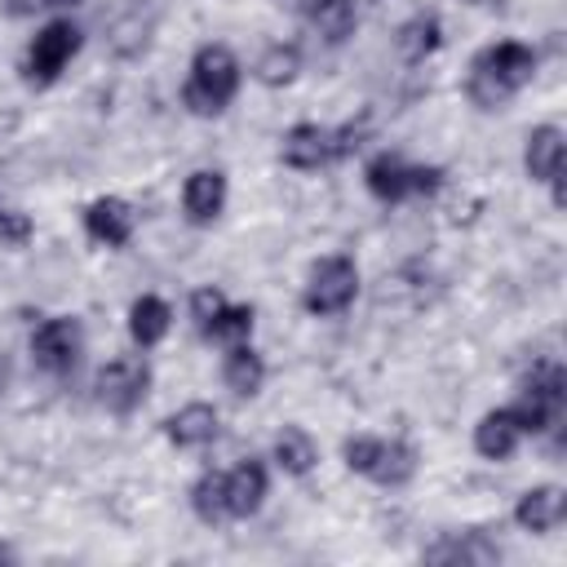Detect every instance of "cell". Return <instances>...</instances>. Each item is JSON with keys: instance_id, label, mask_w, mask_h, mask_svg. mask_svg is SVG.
<instances>
[{"instance_id": "6da1fadb", "label": "cell", "mask_w": 567, "mask_h": 567, "mask_svg": "<svg viewBox=\"0 0 567 567\" xmlns=\"http://www.w3.org/2000/svg\"><path fill=\"white\" fill-rule=\"evenodd\" d=\"M532 71H536V53L527 44H518V40L487 44L470 66V97L483 111H496L532 80Z\"/></svg>"}, {"instance_id": "7a4b0ae2", "label": "cell", "mask_w": 567, "mask_h": 567, "mask_svg": "<svg viewBox=\"0 0 567 567\" xmlns=\"http://www.w3.org/2000/svg\"><path fill=\"white\" fill-rule=\"evenodd\" d=\"M239 93V62L226 44H204L190 58V75L182 84V102L190 115H221Z\"/></svg>"}, {"instance_id": "3957f363", "label": "cell", "mask_w": 567, "mask_h": 567, "mask_svg": "<svg viewBox=\"0 0 567 567\" xmlns=\"http://www.w3.org/2000/svg\"><path fill=\"white\" fill-rule=\"evenodd\" d=\"M363 137V124H341V128H319V124H292L284 133V164L288 168H323L332 159H346Z\"/></svg>"}, {"instance_id": "277c9868", "label": "cell", "mask_w": 567, "mask_h": 567, "mask_svg": "<svg viewBox=\"0 0 567 567\" xmlns=\"http://www.w3.org/2000/svg\"><path fill=\"white\" fill-rule=\"evenodd\" d=\"M354 297H359V266H354V257L332 252V257H319L310 266V279H306V292H301V306L310 315H319V319L341 315Z\"/></svg>"}, {"instance_id": "5b68a950", "label": "cell", "mask_w": 567, "mask_h": 567, "mask_svg": "<svg viewBox=\"0 0 567 567\" xmlns=\"http://www.w3.org/2000/svg\"><path fill=\"white\" fill-rule=\"evenodd\" d=\"M363 182L368 190L381 199V204H399L408 195H434L443 186V168L434 164H403L399 155H377L368 168H363Z\"/></svg>"}, {"instance_id": "8992f818", "label": "cell", "mask_w": 567, "mask_h": 567, "mask_svg": "<svg viewBox=\"0 0 567 567\" xmlns=\"http://www.w3.org/2000/svg\"><path fill=\"white\" fill-rule=\"evenodd\" d=\"M75 49H80V27L66 22V18H58V22H49V27L35 31V40L27 49V62H22V75L31 84H53L62 75V66L75 58Z\"/></svg>"}, {"instance_id": "52a82bcc", "label": "cell", "mask_w": 567, "mask_h": 567, "mask_svg": "<svg viewBox=\"0 0 567 567\" xmlns=\"http://www.w3.org/2000/svg\"><path fill=\"white\" fill-rule=\"evenodd\" d=\"M146 390H151V368L142 363V359H111L102 372H97V399H102V408L106 412H115V416H128L142 399H146Z\"/></svg>"}, {"instance_id": "ba28073f", "label": "cell", "mask_w": 567, "mask_h": 567, "mask_svg": "<svg viewBox=\"0 0 567 567\" xmlns=\"http://www.w3.org/2000/svg\"><path fill=\"white\" fill-rule=\"evenodd\" d=\"M80 350H84V332H80V319H71V315L44 319L31 332V359L44 372H66L80 359Z\"/></svg>"}, {"instance_id": "9c48e42d", "label": "cell", "mask_w": 567, "mask_h": 567, "mask_svg": "<svg viewBox=\"0 0 567 567\" xmlns=\"http://www.w3.org/2000/svg\"><path fill=\"white\" fill-rule=\"evenodd\" d=\"M133 226H137V213L115 199V195H102L84 208V230L93 244H106V248H124L133 239Z\"/></svg>"}, {"instance_id": "30bf717a", "label": "cell", "mask_w": 567, "mask_h": 567, "mask_svg": "<svg viewBox=\"0 0 567 567\" xmlns=\"http://www.w3.org/2000/svg\"><path fill=\"white\" fill-rule=\"evenodd\" d=\"M182 208H186V221H195V226L217 221V213L226 208V173L221 168L190 173L182 186Z\"/></svg>"}, {"instance_id": "8fae6325", "label": "cell", "mask_w": 567, "mask_h": 567, "mask_svg": "<svg viewBox=\"0 0 567 567\" xmlns=\"http://www.w3.org/2000/svg\"><path fill=\"white\" fill-rule=\"evenodd\" d=\"M266 492H270L266 465L252 461V456L239 461V465L226 474V514H230V518H248V514H257L261 501H266Z\"/></svg>"}, {"instance_id": "7c38bea8", "label": "cell", "mask_w": 567, "mask_h": 567, "mask_svg": "<svg viewBox=\"0 0 567 567\" xmlns=\"http://www.w3.org/2000/svg\"><path fill=\"white\" fill-rule=\"evenodd\" d=\"M523 168H527L532 182H554V177H563V128H558V124H540V128L527 133Z\"/></svg>"}, {"instance_id": "4fadbf2b", "label": "cell", "mask_w": 567, "mask_h": 567, "mask_svg": "<svg viewBox=\"0 0 567 567\" xmlns=\"http://www.w3.org/2000/svg\"><path fill=\"white\" fill-rule=\"evenodd\" d=\"M164 434L177 447H204L217 439V408L213 403H186L164 421Z\"/></svg>"}, {"instance_id": "5bb4252c", "label": "cell", "mask_w": 567, "mask_h": 567, "mask_svg": "<svg viewBox=\"0 0 567 567\" xmlns=\"http://www.w3.org/2000/svg\"><path fill=\"white\" fill-rule=\"evenodd\" d=\"M514 518H518L523 532H554L563 523V487L540 483V487L523 492L518 505H514Z\"/></svg>"}, {"instance_id": "9a60e30c", "label": "cell", "mask_w": 567, "mask_h": 567, "mask_svg": "<svg viewBox=\"0 0 567 567\" xmlns=\"http://www.w3.org/2000/svg\"><path fill=\"white\" fill-rule=\"evenodd\" d=\"M221 381H226V390H235L239 399H252L257 390H261V381H266V359L248 346V341H239V346H226V359H221Z\"/></svg>"}, {"instance_id": "2e32d148", "label": "cell", "mask_w": 567, "mask_h": 567, "mask_svg": "<svg viewBox=\"0 0 567 567\" xmlns=\"http://www.w3.org/2000/svg\"><path fill=\"white\" fill-rule=\"evenodd\" d=\"M518 439H523V430H518V421H514L509 408H496V412H487V416L474 425V447H478V456H487V461L514 456Z\"/></svg>"}, {"instance_id": "e0dca14e", "label": "cell", "mask_w": 567, "mask_h": 567, "mask_svg": "<svg viewBox=\"0 0 567 567\" xmlns=\"http://www.w3.org/2000/svg\"><path fill=\"white\" fill-rule=\"evenodd\" d=\"M168 323H173V310H168V301H159V297H137V301L128 306V337H133L142 350L159 346V341L168 337Z\"/></svg>"}, {"instance_id": "ac0fdd59", "label": "cell", "mask_w": 567, "mask_h": 567, "mask_svg": "<svg viewBox=\"0 0 567 567\" xmlns=\"http://www.w3.org/2000/svg\"><path fill=\"white\" fill-rule=\"evenodd\" d=\"M416 474V452L408 447V443H399V439H381L377 443V456H372V465H368V474L363 478H372V483H381V487H403L408 478Z\"/></svg>"}, {"instance_id": "d6986e66", "label": "cell", "mask_w": 567, "mask_h": 567, "mask_svg": "<svg viewBox=\"0 0 567 567\" xmlns=\"http://www.w3.org/2000/svg\"><path fill=\"white\" fill-rule=\"evenodd\" d=\"M315 461H319V452H315V439L301 430V425H284L279 430V439H275V465L284 470V474H310L315 470Z\"/></svg>"}, {"instance_id": "ffe728a7", "label": "cell", "mask_w": 567, "mask_h": 567, "mask_svg": "<svg viewBox=\"0 0 567 567\" xmlns=\"http://www.w3.org/2000/svg\"><path fill=\"white\" fill-rule=\"evenodd\" d=\"M354 0H310V27L328 40V44H341L354 35Z\"/></svg>"}, {"instance_id": "44dd1931", "label": "cell", "mask_w": 567, "mask_h": 567, "mask_svg": "<svg viewBox=\"0 0 567 567\" xmlns=\"http://www.w3.org/2000/svg\"><path fill=\"white\" fill-rule=\"evenodd\" d=\"M439 40H443V27H439L434 13H416V18H408V22L399 27V53H403L408 62H425V58L439 49Z\"/></svg>"}, {"instance_id": "7402d4cb", "label": "cell", "mask_w": 567, "mask_h": 567, "mask_svg": "<svg viewBox=\"0 0 567 567\" xmlns=\"http://www.w3.org/2000/svg\"><path fill=\"white\" fill-rule=\"evenodd\" d=\"M257 80L266 84V89H284V84H292L297 80V71H301V53H297V44H270L261 58H257Z\"/></svg>"}, {"instance_id": "603a6c76", "label": "cell", "mask_w": 567, "mask_h": 567, "mask_svg": "<svg viewBox=\"0 0 567 567\" xmlns=\"http://www.w3.org/2000/svg\"><path fill=\"white\" fill-rule=\"evenodd\" d=\"M190 509H195L204 523H221V518H230V514H226V474H217V470L199 474L195 487H190Z\"/></svg>"}, {"instance_id": "cb8c5ba5", "label": "cell", "mask_w": 567, "mask_h": 567, "mask_svg": "<svg viewBox=\"0 0 567 567\" xmlns=\"http://www.w3.org/2000/svg\"><path fill=\"white\" fill-rule=\"evenodd\" d=\"M252 306H221L217 310V319L204 328V337H213V341H221V346H239V341H248L252 337Z\"/></svg>"}, {"instance_id": "d4e9b609", "label": "cell", "mask_w": 567, "mask_h": 567, "mask_svg": "<svg viewBox=\"0 0 567 567\" xmlns=\"http://www.w3.org/2000/svg\"><path fill=\"white\" fill-rule=\"evenodd\" d=\"M563 390H567V372L558 368V363H536L527 377H523V394H532V399H540L545 408H563Z\"/></svg>"}, {"instance_id": "484cf974", "label": "cell", "mask_w": 567, "mask_h": 567, "mask_svg": "<svg viewBox=\"0 0 567 567\" xmlns=\"http://www.w3.org/2000/svg\"><path fill=\"white\" fill-rule=\"evenodd\" d=\"M430 563H496L501 554H496V545H487L483 536H465V540H443V545H434L430 554H425Z\"/></svg>"}, {"instance_id": "4316f807", "label": "cell", "mask_w": 567, "mask_h": 567, "mask_svg": "<svg viewBox=\"0 0 567 567\" xmlns=\"http://www.w3.org/2000/svg\"><path fill=\"white\" fill-rule=\"evenodd\" d=\"M221 306H226V297H221L217 288H195V292H190V319H195V328L204 332V328L217 319Z\"/></svg>"}, {"instance_id": "83f0119b", "label": "cell", "mask_w": 567, "mask_h": 567, "mask_svg": "<svg viewBox=\"0 0 567 567\" xmlns=\"http://www.w3.org/2000/svg\"><path fill=\"white\" fill-rule=\"evenodd\" d=\"M31 239V217L27 213H0V244L22 248Z\"/></svg>"}, {"instance_id": "f1b7e54d", "label": "cell", "mask_w": 567, "mask_h": 567, "mask_svg": "<svg viewBox=\"0 0 567 567\" xmlns=\"http://www.w3.org/2000/svg\"><path fill=\"white\" fill-rule=\"evenodd\" d=\"M9 558H13V549H9V545H0V563H9Z\"/></svg>"}, {"instance_id": "f546056e", "label": "cell", "mask_w": 567, "mask_h": 567, "mask_svg": "<svg viewBox=\"0 0 567 567\" xmlns=\"http://www.w3.org/2000/svg\"><path fill=\"white\" fill-rule=\"evenodd\" d=\"M31 4H75V0H31Z\"/></svg>"}]
</instances>
